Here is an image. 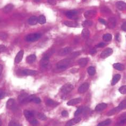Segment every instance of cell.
<instances>
[{
	"instance_id": "33",
	"label": "cell",
	"mask_w": 126,
	"mask_h": 126,
	"mask_svg": "<svg viewBox=\"0 0 126 126\" xmlns=\"http://www.w3.org/2000/svg\"><path fill=\"white\" fill-rule=\"evenodd\" d=\"M112 38V35L110 34H106L104 35L103 36V39L105 42H109L111 41Z\"/></svg>"
},
{
	"instance_id": "49",
	"label": "cell",
	"mask_w": 126,
	"mask_h": 126,
	"mask_svg": "<svg viewBox=\"0 0 126 126\" xmlns=\"http://www.w3.org/2000/svg\"><path fill=\"white\" fill-rule=\"evenodd\" d=\"M96 52H97V51H96V50L95 49H93L90 50L89 53H90V54L93 55V54H95V53H96Z\"/></svg>"
},
{
	"instance_id": "44",
	"label": "cell",
	"mask_w": 126,
	"mask_h": 126,
	"mask_svg": "<svg viewBox=\"0 0 126 126\" xmlns=\"http://www.w3.org/2000/svg\"><path fill=\"white\" fill-rule=\"evenodd\" d=\"M61 114H62V116L63 117H68L69 116L68 112H67V111H65V110H64V111H63L62 112V113H61Z\"/></svg>"
},
{
	"instance_id": "39",
	"label": "cell",
	"mask_w": 126,
	"mask_h": 126,
	"mask_svg": "<svg viewBox=\"0 0 126 126\" xmlns=\"http://www.w3.org/2000/svg\"><path fill=\"white\" fill-rule=\"evenodd\" d=\"M118 124L120 125H124L126 124V117L122 116L121 119H120Z\"/></svg>"
},
{
	"instance_id": "20",
	"label": "cell",
	"mask_w": 126,
	"mask_h": 126,
	"mask_svg": "<svg viewBox=\"0 0 126 126\" xmlns=\"http://www.w3.org/2000/svg\"><path fill=\"white\" fill-rule=\"evenodd\" d=\"M28 23L31 26L35 25L38 23V18L36 16H32L28 19Z\"/></svg>"
},
{
	"instance_id": "4",
	"label": "cell",
	"mask_w": 126,
	"mask_h": 126,
	"mask_svg": "<svg viewBox=\"0 0 126 126\" xmlns=\"http://www.w3.org/2000/svg\"><path fill=\"white\" fill-rule=\"evenodd\" d=\"M74 89V86L72 84H70V83H67V84L64 85L62 88H61V90L64 94H68Z\"/></svg>"
},
{
	"instance_id": "7",
	"label": "cell",
	"mask_w": 126,
	"mask_h": 126,
	"mask_svg": "<svg viewBox=\"0 0 126 126\" xmlns=\"http://www.w3.org/2000/svg\"><path fill=\"white\" fill-rule=\"evenodd\" d=\"M89 85L88 83H87V82L84 83V84H82L79 87L78 91V92L79 93L83 94V93H85L86 92H87L88 89V88H89Z\"/></svg>"
},
{
	"instance_id": "9",
	"label": "cell",
	"mask_w": 126,
	"mask_h": 126,
	"mask_svg": "<svg viewBox=\"0 0 126 126\" xmlns=\"http://www.w3.org/2000/svg\"><path fill=\"white\" fill-rule=\"evenodd\" d=\"M72 51V49L71 47H66L64 49H61L59 52V55L60 56H64L70 54Z\"/></svg>"
},
{
	"instance_id": "45",
	"label": "cell",
	"mask_w": 126,
	"mask_h": 126,
	"mask_svg": "<svg viewBox=\"0 0 126 126\" xmlns=\"http://www.w3.org/2000/svg\"><path fill=\"white\" fill-rule=\"evenodd\" d=\"M105 46V44L104 43H100L98 44L97 45H96V47L98 48H100V47H103L104 46Z\"/></svg>"
},
{
	"instance_id": "3",
	"label": "cell",
	"mask_w": 126,
	"mask_h": 126,
	"mask_svg": "<svg viewBox=\"0 0 126 126\" xmlns=\"http://www.w3.org/2000/svg\"><path fill=\"white\" fill-rule=\"evenodd\" d=\"M42 37V34L40 33H32L28 34L26 37V41L28 42H33L38 41Z\"/></svg>"
},
{
	"instance_id": "29",
	"label": "cell",
	"mask_w": 126,
	"mask_h": 126,
	"mask_svg": "<svg viewBox=\"0 0 126 126\" xmlns=\"http://www.w3.org/2000/svg\"><path fill=\"white\" fill-rule=\"evenodd\" d=\"M46 104L47 106H56L58 105L59 103H57V102L54 101L52 100H51V99H49V100H47L46 101Z\"/></svg>"
},
{
	"instance_id": "53",
	"label": "cell",
	"mask_w": 126,
	"mask_h": 126,
	"mask_svg": "<svg viewBox=\"0 0 126 126\" xmlns=\"http://www.w3.org/2000/svg\"><path fill=\"white\" fill-rule=\"evenodd\" d=\"M34 1L35 2H39L41 1V0H34Z\"/></svg>"
},
{
	"instance_id": "46",
	"label": "cell",
	"mask_w": 126,
	"mask_h": 126,
	"mask_svg": "<svg viewBox=\"0 0 126 126\" xmlns=\"http://www.w3.org/2000/svg\"><path fill=\"white\" fill-rule=\"evenodd\" d=\"M98 21H100V22H101V23L103 24V25H106L107 22H106V21L105 20L103 19H101V18L98 19Z\"/></svg>"
},
{
	"instance_id": "32",
	"label": "cell",
	"mask_w": 126,
	"mask_h": 126,
	"mask_svg": "<svg viewBox=\"0 0 126 126\" xmlns=\"http://www.w3.org/2000/svg\"><path fill=\"white\" fill-rule=\"evenodd\" d=\"M46 18H45L44 15H41L39 16L38 18V22H39V23L41 24V25H43V24L46 23Z\"/></svg>"
},
{
	"instance_id": "35",
	"label": "cell",
	"mask_w": 126,
	"mask_h": 126,
	"mask_svg": "<svg viewBox=\"0 0 126 126\" xmlns=\"http://www.w3.org/2000/svg\"><path fill=\"white\" fill-rule=\"evenodd\" d=\"M118 107V108L121 111L122 110L126 109V100L121 102L119 104V106Z\"/></svg>"
},
{
	"instance_id": "19",
	"label": "cell",
	"mask_w": 126,
	"mask_h": 126,
	"mask_svg": "<svg viewBox=\"0 0 126 126\" xmlns=\"http://www.w3.org/2000/svg\"><path fill=\"white\" fill-rule=\"evenodd\" d=\"M107 106H108V105H107V104L106 103H102L100 104H98V105L96 106L95 111H103V110L107 108Z\"/></svg>"
},
{
	"instance_id": "1",
	"label": "cell",
	"mask_w": 126,
	"mask_h": 126,
	"mask_svg": "<svg viewBox=\"0 0 126 126\" xmlns=\"http://www.w3.org/2000/svg\"><path fill=\"white\" fill-rule=\"evenodd\" d=\"M23 114L26 119L28 120L29 123L33 126H36L38 124V121L35 118L34 114L28 110H24Z\"/></svg>"
},
{
	"instance_id": "26",
	"label": "cell",
	"mask_w": 126,
	"mask_h": 126,
	"mask_svg": "<svg viewBox=\"0 0 126 126\" xmlns=\"http://www.w3.org/2000/svg\"><path fill=\"white\" fill-rule=\"evenodd\" d=\"M120 78H121V75L120 74H117L116 75H114L112 80V82H111L112 86H114L116 85L117 83L119 81Z\"/></svg>"
},
{
	"instance_id": "22",
	"label": "cell",
	"mask_w": 126,
	"mask_h": 126,
	"mask_svg": "<svg viewBox=\"0 0 126 126\" xmlns=\"http://www.w3.org/2000/svg\"><path fill=\"white\" fill-rule=\"evenodd\" d=\"M36 57L35 54H31L27 57L26 59L27 62L29 64H31L34 62L36 61Z\"/></svg>"
},
{
	"instance_id": "12",
	"label": "cell",
	"mask_w": 126,
	"mask_h": 126,
	"mask_svg": "<svg viewBox=\"0 0 126 126\" xmlns=\"http://www.w3.org/2000/svg\"><path fill=\"white\" fill-rule=\"evenodd\" d=\"M80 121H81L80 118H75L72 119L67 122L66 124V126H74V125L78 124V123H79Z\"/></svg>"
},
{
	"instance_id": "15",
	"label": "cell",
	"mask_w": 126,
	"mask_h": 126,
	"mask_svg": "<svg viewBox=\"0 0 126 126\" xmlns=\"http://www.w3.org/2000/svg\"><path fill=\"white\" fill-rule=\"evenodd\" d=\"M116 6L120 11H125L126 10V3L124 2L119 1L116 3Z\"/></svg>"
},
{
	"instance_id": "40",
	"label": "cell",
	"mask_w": 126,
	"mask_h": 126,
	"mask_svg": "<svg viewBox=\"0 0 126 126\" xmlns=\"http://www.w3.org/2000/svg\"><path fill=\"white\" fill-rule=\"evenodd\" d=\"M119 92L122 94H126V85L123 86L119 88Z\"/></svg>"
},
{
	"instance_id": "8",
	"label": "cell",
	"mask_w": 126,
	"mask_h": 126,
	"mask_svg": "<svg viewBox=\"0 0 126 126\" xmlns=\"http://www.w3.org/2000/svg\"><path fill=\"white\" fill-rule=\"evenodd\" d=\"M78 14V12L76 10H69L66 12V15L69 19H75Z\"/></svg>"
},
{
	"instance_id": "31",
	"label": "cell",
	"mask_w": 126,
	"mask_h": 126,
	"mask_svg": "<svg viewBox=\"0 0 126 126\" xmlns=\"http://www.w3.org/2000/svg\"><path fill=\"white\" fill-rule=\"evenodd\" d=\"M82 25L84 27L86 28H88V27H89L92 26L93 25V22L90 20H86V21H84V22H82Z\"/></svg>"
},
{
	"instance_id": "43",
	"label": "cell",
	"mask_w": 126,
	"mask_h": 126,
	"mask_svg": "<svg viewBox=\"0 0 126 126\" xmlns=\"http://www.w3.org/2000/svg\"><path fill=\"white\" fill-rule=\"evenodd\" d=\"M5 96V92L3 90L0 89V100L3 99Z\"/></svg>"
},
{
	"instance_id": "21",
	"label": "cell",
	"mask_w": 126,
	"mask_h": 126,
	"mask_svg": "<svg viewBox=\"0 0 126 126\" xmlns=\"http://www.w3.org/2000/svg\"><path fill=\"white\" fill-rule=\"evenodd\" d=\"M15 106V100L12 98H10L7 101V108L9 109H13Z\"/></svg>"
},
{
	"instance_id": "6",
	"label": "cell",
	"mask_w": 126,
	"mask_h": 126,
	"mask_svg": "<svg viewBox=\"0 0 126 126\" xmlns=\"http://www.w3.org/2000/svg\"><path fill=\"white\" fill-rule=\"evenodd\" d=\"M96 15V11L95 10H89L84 13L85 17L87 19H91L94 18Z\"/></svg>"
},
{
	"instance_id": "27",
	"label": "cell",
	"mask_w": 126,
	"mask_h": 126,
	"mask_svg": "<svg viewBox=\"0 0 126 126\" xmlns=\"http://www.w3.org/2000/svg\"><path fill=\"white\" fill-rule=\"evenodd\" d=\"M113 68L119 71H122L125 69V66L122 64L120 63H116L113 65Z\"/></svg>"
},
{
	"instance_id": "28",
	"label": "cell",
	"mask_w": 126,
	"mask_h": 126,
	"mask_svg": "<svg viewBox=\"0 0 126 126\" xmlns=\"http://www.w3.org/2000/svg\"><path fill=\"white\" fill-rule=\"evenodd\" d=\"M88 62L87 58H82L78 61L79 65L81 67H84L87 65Z\"/></svg>"
},
{
	"instance_id": "30",
	"label": "cell",
	"mask_w": 126,
	"mask_h": 126,
	"mask_svg": "<svg viewBox=\"0 0 126 126\" xmlns=\"http://www.w3.org/2000/svg\"><path fill=\"white\" fill-rule=\"evenodd\" d=\"M111 123V120L110 119H107L104 121L101 122L98 124L97 126H107L110 125Z\"/></svg>"
},
{
	"instance_id": "23",
	"label": "cell",
	"mask_w": 126,
	"mask_h": 126,
	"mask_svg": "<svg viewBox=\"0 0 126 126\" xmlns=\"http://www.w3.org/2000/svg\"><path fill=\"white\" fill-rule=\"evenodd\" d=\"M120 111H121V110H120L118 108V107H116V108L112 109L110 111H109L108 113H107V116H113V115H114L118 113H119Z\"/></svg>"
},
{
	"instance_id": "34",
	"label": "cell",
	"mask_w": 126,
	"mask_h": 126,
	"mask_svg": "<svg viewBox=\"0 0 126 126\" xmlns=\"http://www.w3.org/2000/svg\"><path fill=\"white\" fill-rule=\"evenodd\" d=\"M87 72L90 76H93L95 74L96 70L94 67H89L87 70Z\"/></svg>"
},
{
	"instance_id": "25",
	"label": "cell",
	"mask_w": 126,
	"mask_h": 126,
	"mask_svg": "<svg viewBox=\"0 0 126 126\" xmlns=\"http://www.w3.org/2000/svg\"><path fill=\"white\" fill-rule=\"evenodd\" d=\"M13 7H14V6H13V5L12 4H7L3 8V11L4 13H9L12 10V9H13Z\"/></svg>"
},
{
	"instance_id": "5",
	"label": "cell",
	"mask_w": 126,
	"mask_h": 126,
	"mask_svg": "<svg viewBox=\"0 0 126 126\" xmlns=\"http://www.w3.org/2000/svg\"><path fill=\"white\" fill-rule=\"evenodd\" d=\"M112 53L113 50L111 48H107L105 50H104L101 54V57L103 59H105L110 56Z\"/></svg>"
},
{
	"instance_id": "52",
	"label": "cell",
	"mask_w": 126,
	"mask_h": 126,
	"mask_svg": "<svg viewBox=\"0 0 126 126\" xmlns=\"http://www.w3.org/2000/svg\"><path fill=\"white\" fill-rule=\"evenodd\" d=\"M116 39L117 41H119V33H118L117 34V35L116 36Z\"/></svg>"
},
{
	"instance_id": "41",
	"label": "cell",
	"mask_w": 126,
	"mask_h": 126,
	"mask_svg": "<svg viewBox=\"0 0 126 126\" xmlns=\"http://www.w3.org/2000/svg\"><path fill=\"white\" fill-rule=\"evenodd\" d=\"M33 102L36 104H39L41 102V100L39 97H37L35 96V98L33 99Z\"/></svg>"
},
{
	"instance_id": "51",
	"label": "cell",
	"mask_w": 126,
	"mask_h": 126,
	"mask_svg": "<svg viewBox=\"0 0 126 126\" xmlns=\"http://www.w3.org/2000/svg\"><path fill=\"white\" fill-rule=\"evenodd\" d=\"M2 71H3V66L1 65V64H0V77L1 76Z\"/></svg>"
},
{
	"instance_id": "36",
	"label": "cell",
	"mask_w": 126,
	"mask_h": 126,
	"mask_svg": "<svg viewBox=\"0 0 126 126\" xmlns=\"http://www.w3.org/2000/svg\"><path fill=\"white\" fill-rule=\"evenodd\" d=\"M84 108H82V107H80V108L76 110V111L74 112V116L77 117L78 116H79V114H81L82 112L84 111Z\"/></svg>"
},
{
	"instance_id": "38",
	"label": "cell",
	"mask_w": 126,
	"mask_h": 126,
	"mask_svg": "<svg viewBox=\"0 0 126 126\" xmlns=\"http://www.w3.org/2000/svg\"><path fill=\"white\" fill-rule=\"evenodd\" d=\"M7 34L4 32H1L0 33V39L5 40L7 38Z\"/></svg>"
},
{
	"instance_id": "14",
	"label": "cell",
	"mask_w": 126,
	"mask_h": 126,
	"mask_svg": "<svg viewBox=\"0 0 126 126\" xmlns=\"http://www.w3.org/2000/svg\"><path fill=\"white\" fill-rule=\"evenodd\" d=\"M22 72L24 75H26V76H34L37 74V71L30 69H25Z\"/></svg>"
},
{
	"instance_id": "10",
	"label": "cell",
	"mask_w": 126,
	"mask_h": 126,
	"mask_svg": "<svg viewBox=\"0 0 126 126\" xmlns=\"http://www.w3.org/2000/svg\"><path fill=\"white\" fill-rule=\"evenodd\" d=\"M108 27L110 29L114 28L116 25V20L114 18H110L109 19L108 22L106 23Z\"/></svg>"
},
{
	"instance_id": "2",
	"label": "cell",
	"mask_w": 126,
	"mask_h": 126,
	"mask_svg": "<svg viewBox=\"0 0 126 126\" xmlns=\"http://www.w3.org/2000/svg\"><path fill=\"white\" fill-rule=\"evenodd\" d=\"M71 62V59H64L63 60L60 61L57 64V67L60 70H64L66 69Z\"/></svg>"
},
{
	"instance_id": "16",
	"label": "cell",
	"mask_w": 126,
	"mask_h": 126,
	"mask_svg": "<svg viewBox=\"0 0 126 126\" xmlns=\"http://www.w3.org/2000/svg\"><path fill=\"white\" fill-rule=\"evenodd\" d=\"M81 101H82V98L80 97L72 99V100H70L69 102H68L67 104H68V105H70V106L74 105H76V104L79 103Z\"/></svg>"
},
{
	"instance_id": "50",
	"label": "cell",
	"mask_w": 126,
	"mask_h": 126,
	"mask_svg": "<svg viewBox=\"0 0 126 126\" xmlns=\"http://www.w3.org/2000/svg\"><path fill=\"white\" fill-rule=\"evenodd\" d=\"M48 2H49L50 4L52 5H55L56 4V1L55 0H48Z\"/></svg>"
},
{
	"instance_id": "48",
	"label": "cell",
	"mask_w": 126,
	"mask_h": 126,
	"mask_svg": "<svg viewBox=\"0 0 126 126\" xmlns=\"http://www.w3.org/2000/svg\"><path fill=\"white\" fill-rule=\"evenodd\" d=\"M121 28L123 30L126 31V22H125L122 24V25L121 26Z\"/></svg>"
},
{
	"instance_id": "47",
	"label": "cell",
	"mask_w": 126,
	"mask_h": 126,
	"mask_svg": "<svg viewBox=\"0 0 126 126\" xmlns=\"http://www.w3.org/2000/svg\"><path fill=\"white\" fill-rule=\"evenodd\" d=\"M8 126H17V124L15 121H11L8 125Z\"/></svg>"
},
{
	"instance_id": "13",
	"label": "cell",
	"mask_w": 126,
	"mask_h": 126,
	"mask_svg": "<svg viewBox=\"0 0 126 126\" xmlns=\"http://www.w3.org/2000/svg\"><path fill=\"white\" fill-rule=\"evenodd\" d=\"M23 54L24 52L23 50L20 51L17 53V54L15 58V62L16 63H19L22 61L23 57Z\"/></svg>"
},
{
	"instance_id": "18",
	"label": "cell",
	"mask_w": 126,
	"mask_h": 126,
	"mask_svg": "<svg viewBox=\"0 0 126 126\" xmlns=\"http://www.w3.org/2000/svg\"><path fill=\"white\" fill-rule=\"evenodd\" d=\"M64 24L69 27H77L78 26V23L77 22L72 21H66L64 22Z\"/></svg>"
},
{
	"instance_id": "42",
	"label": "cell",
	"mask_w": 126,
	"mask_h": 126,
	"mask_svg": "<svg viewBox=\"0 0 126 126\" xmlns=\"http://www.w3.org/2000/svg\"><path fill=\"white\" fill-rule=\"evenodd\" d=\"M7 47L4 45H0V53L5 52L7 50Z\"/></svg>"
},
{
	"instance_id": "11",
	"label": "cell",
	"mask_w": 126,
	"mask_h": 126,
	"mask_svg": "<svg viewBox=\"0 0 126 126\" xmlns=\"http://www.w3.org/2000/svg\"><path fill=\"white\" fill-rule=\"evenodd\" d=\"M49 58L50 57L45 55L41 61V65L43 68H46L49 63Z\"/></svg>"
},
{
	"instance_id": "24",
	"label": "cell",
	"mask_w": 126,
	"mask_h": 126,
	"mask_svg": "<svg viewBox=\"0 0 126 126\" xmlns=\"http://www.w3.org/2000/svg\"><path fill=\"white\" fill-rule=\"evenodd\" d=\"M82 37L85 39H88L90 36V32L87 28H84L82 30Z\"/></svg>"
},
{
	"instance_id": "37",
	"label": "cell",
	"mask_w": 126,
	"mask_h": 126,
	"mask_svg": "<svg viewBox=\"0 0 126 126\" xmlns=\"http://www.w3.org/2000/svg\"><path fill=\"white\" fill-rule=\"evenodd\" d=\"M38 118L42 121H45L47 119V117L43 113H38Z\"/></svg>"
},
{
	"instance_id": "17",
	"label": "cell",
	"mask_w": 126,
	"mask_h": 126,
	"mask_svg": "<svg viewBox=\"0 0 126 126\" xmlns=\"http://www.w3.org/2000/svg\"><path fill=\"white\" fill-rule=\"evenodd\" d=\"M28 96L27 93H22L18 96V101L20 103H25L27 97Z\"/></svg>"
}]
</instances>
